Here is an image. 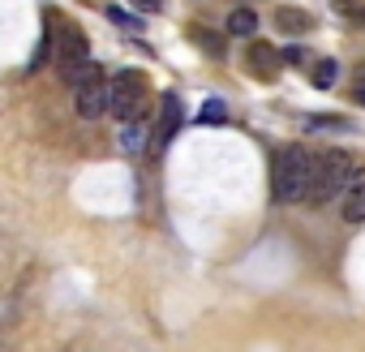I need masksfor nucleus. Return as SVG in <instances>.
Instances as JSON below:
<instances>
[{"label":"nucleus","instance_id":"9","mask_svg":"<svg viewBox=\"0 0 365 352\" xmlns=\"http://www.w3.org/2000/svg\"><path fill=\"white\" fill-rule=\"evenodd\" d=\"M275 31H284V35H309V14L305 9H297V5H275Z\"/></svg>","mask_w":365,"mask_h":352},{"label":"nucleus","instance_id":"11","mask_svg":"<svg viewBox=\"0 0 365 352\" xmlns=\"http://www.w3.org/2000/svg\"><path fill=\"white\" fill-rule=\"evenodd\" d=\"M335 78H339V65H335L331 56L314 61V73H309V82H314L318 90H331V86H335Z\"/></svg>","mask_w":365,"mask_h":352},{"label":"nucleus","instance_id":"3","mask_svg":"<svg viewBox=\"0 0 365 352\" xmlns=\"http://www.w3.org/2000/svg\"><path fill=\"white\" fill-rule=\"evenodd\" d=\"M69 86H73V108H78L82 120H99L103 112H112V86H108V78L95 61L86 69H78V78Z\"/></svg>","mask_w":365,"mask_h":352},{"label":"nucleus","instance_id":"2","mask_svg":"<svg viewBox=\"0 0 365 352\" xmlns=\"http://www.w3.org/2000/svg\"><path fill=\"white\" fill-rule=\"evenodd\" d=\"M352 155L348 150H322L318 155V167H314V190H309V202L314 207H327V202H339L348 176H352Z\"/></svg>","mask_w":365,"mask_h":352},{"label":"nucleus","instance_id":"14","mask_svg":"<svg viewBox=\"0 0 365 352\" xmlns=\"http://www.w3.org/2000/svg\"><path fill=\"white\" fill-rule=\"evenodd\" d=\"M198 120H202V125H224V120H228V103H224V99H207L202 112H198Z\"/></svg>","mask_w":365,"mask_h":352},{"label":"nucleus","instance_id":"6","mask_svg":"<svg viewBox=\"0 0 365 352\" xmlns=\"http://www.w3.org/2000/svg\"><path fill=\"white\" fill-rule=\"evenodd\" d=\"M339 219H348V224H361L365 219V167H356L348 176V185L339 194Z\"/></svg>","mask_w":365,"mask_h":352},{"label":"nucleus","instance_id":"1","mask_svg":"<svg viewBox=\"0 0 365 352\" xmlns=\"http://www.w3.org/2000/svg\"><path fill=\"white\" fill-rule=\"evenodd\" d=\"M314 167H318V155H309L301 142H288L275 155V163H271V194H275V202H309Z\"/></svg>","mask_w":365,"mask_h":352},{"label":"nucleus","instance_id":"5","mask_svg":"<svg viewBox=\"0 0 365 352\" xmlns=\"http://www.w3.org/2000/svg\"><path fill=\"white\" fill-rule=\"evenodd\" d=\"M52 43H56V69H61V78L73 82L78 69L91 65V43H86V35H82L78 26H65V35L52 39Z\"/></svg>","mask_w":365,"mask_h":352},{"label":"nucleus","instance_id":"15","mask_svg":"<svg viewBox=\"0 0 365 352\" xmlns=\"http://www.w3.org/2000/svg\"><path fill=\"white\" fill-rule=\"evenodd\" d=\"M352 99L365 108V73H356V78H352Z\"/></svg>","mask_w":365,"mask_h":352},{"label":"nucleus","instance_id":"8","mask_svg":"<svg viewBox=\"0 0 365 352\" xmlns=\"http://www.w3.org/2000/svg\"><path fill=\"white\" fill-rule=\"evenodd\" d=\"M180 129V99L176 95H168L163 99V108H159V125H155V133H150V142H155V150H163L168 146V138Z\"/></svg>","mask_w":365,"mask_h":352},{"label":"nucleus","instance_id":"12","mask_svg":"<svg viewBox=\"0 0 365 352\" xmlns=\"http://www.w3.org/2000/svg\"><path fill=\"white\" fill-rule=\"evenodd\" d=\"M142 146H146V125H142V120H129L125 133H120V150H125V155H138Z\"/></svg>","mask_w":365,"mask_h":352},{"label":"nucleus","instance_id":"16","mask_svg":"<svg viewBox=\"0 0 365 352\" xmlns=\"http://www.w3.org/2000/svg\"><path fill=\"white\" fill-rule=\"evenodd\" d=\"M133 5H138L142 14H159V0H133Z\"/></svg>","mask_w":365,"mask_h":352},{"label":"nucleus","instance_id":"7","mask_svg":"<svg viewBox=\"0 0 365 352\" xmlns=\"http://www.w3.org/2000/svg\"><path fill=\"white\" fill-rule=\"evenodd\" d=\"M245 61H250V69H254V78H262V82H271V78L279 73V61H284V56L275 52V43H267V39H254V43H250V56H245Z\"/></svg>","mask_w":365,"mask_h":352},{"label":"nucleus","instance_id":"13","mask_svg":"<svg viewBox=\"0 0 365 352\" xmlns=\"http://www.w3.org/2000/svg\"><path fill=\"white\" fill-rule=\"evenodd\" d=\"M190 35H194V43H198L202 52H211V56H224V35H215V31H202V26H190Z\"/></svg>","mask_w":365,"mask_h":352},{"label":"nucleus","instance_id":"10","mask_svg":"<svg viewBox=\"0 0 365 352\" xmlns=\"http://www.w3.org/2000/svg\"><path fill=\"white\" fill-rule=\"evenodd\" d=\"M258 31V18H254V9H232L228 14V35H237V39H250Z\"/></svg>","mask_w":365,"mask_h":352},{"label":"nucleus","instance_id":"4","mask_svg":"<svg viewBox=\"0 0 365 352\" xmlns=\"http://www.w3.org/2000/svg\"><path fill=\"white\" fill-rule=\"evenodd\" d=\"M108 86H112V116H120L125 125L138 120V112L146 103V78L133 73V69H116L108 78Z\"/></svg>","mask_w":365,"mask_h":352}]
</instances>
